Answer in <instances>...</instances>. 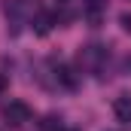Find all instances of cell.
<instances>
[{"mask_svg": "<svg viewBox=\"0 0 131 131\" xmlns=\"http://www.w3.org/2000/svg\"><path fill=\"white\" fill-rule=\"evenodd\" d=\"M3 122L12 125V128H21L25 122H31V107L25 101H9L3 107Z\"/></svg>", "mask_w": 131, "mask_h": 131, "instance_id": "obj_1", "label": "cell"}, {"mask_svg": "<svg viewBox=\"0 0 131 131\" xmlns=\"http://www.w3.org/2000/svg\"><path fill=\"white\" fill-rule=\"evenodd\" d=\"M55 76H58V82H61V85H67V89H76V76H73V70H70V67L58 64Z\"/></svg>", "mask_w": 131, "mask_h": 131, "instance_id": "obj_6", "label": "cell"}, {"mask_svg": "<svg viewBox=\"0 0 131 131\" xmlns=\"http://www.w3.org/2000/svg\"><path fill=\"white\" fill-rule=\"evenodd\" d=\"M46 131H61V119L58 116H49L46 119Z\"/></svg>", "mask_w": 131, "mask_h": 131, "instance_id": "obj_7", "label": "cell"}, {"mask_svg": "<svg viewBox=\"0 0 131 131\" xmlns=\"http://www.w3.org/2000/svg\"><path fill=\"white\" fill-rule=\"evenodd\" d=\"M104 58H107L104 46H85V49H79V67H85V70H98Z\"/></svg>", "mask_w": 131, "mask_h": 131, "instance_id": "obj_2", "label": "cell"}, {"mask_svg": "<svg viewBox=\"0 0 131 131\" xmlns=\"http://www.w3.org/2000/svg\"><path fill=\"white\" fill-rule=\"evenodd\" d=\"M101 9H104V3H101V0H89V3H85V18H89L95 28L101 25Z\"/></svg>", "mask_w": 131, "mask_h": 131, "instance_id": "obj_5", "label": "cell"}, {"mask_svg": "<svg viewBox=\"0 0 131 131\" xmlns=\"http://www.w3.org/2000/svg\"><path fill=\"white\" fill-rule=\"evenodd\" d=\"M58 3H70V0H58Z\"/></svg>", "mask_w": 131, "mask_h": 131, "instance_id": "obj_10", "label": "cell"}, {"mask_svg": "<svg viewBox=\"0 0 131 131\" xmlns=\"http://www.w3.org/2000/svg\"><path fill=\"white\" fill-rule=\"evenodd\" d=\"M52 25H55V15H52V12H37V18H34V34H37V37H46V34L52 31Z\"/></svg>", "mask_w": 131, "mask_h": 131, "instance_id": "obj_4", "label": "cell"}, {"mask_svg": "<svg viewBox=\"0 0 131 131\" xmlns=\"http://www.w3.org/2000/svg\"><path fill=\"white\" fill-rule=\"evenodd\" d=\"M113 113L119 122H131V95H119L113 101Z\"/></svg>", "mask_w": 131, "mask_h": 131, "instance_id": "obj_3", "label": "cell"}, {"mask_svg": "<svg viewBox=\"0 0 131 131\" xmlns=\"http://www.w3.org/2000/svg\"><path fill=\"white\" fill-rule=\"evenodd\" d=\"M119 21H122V28L131 34V12H122V15H119Z\"/></svg>", "mask_w": 131, "mask_h": 131, "instance_id": "obj_8", "label": "cell"}, {"mask_svg": "<svg viewBox=\"0 0 131 131\" xmlns=\"http://www.w3.org/2000/svg\"><path fill=\"white\" fill-rule=\"evenodd\" d=\"M6 89H9V79H6V76H3V73H0V98H3V95H6Z\"/></svg>", "mask_w": 131, "mask_h": 131, "instance_id": "obj_9", "label": "cell"}]
</instances>
